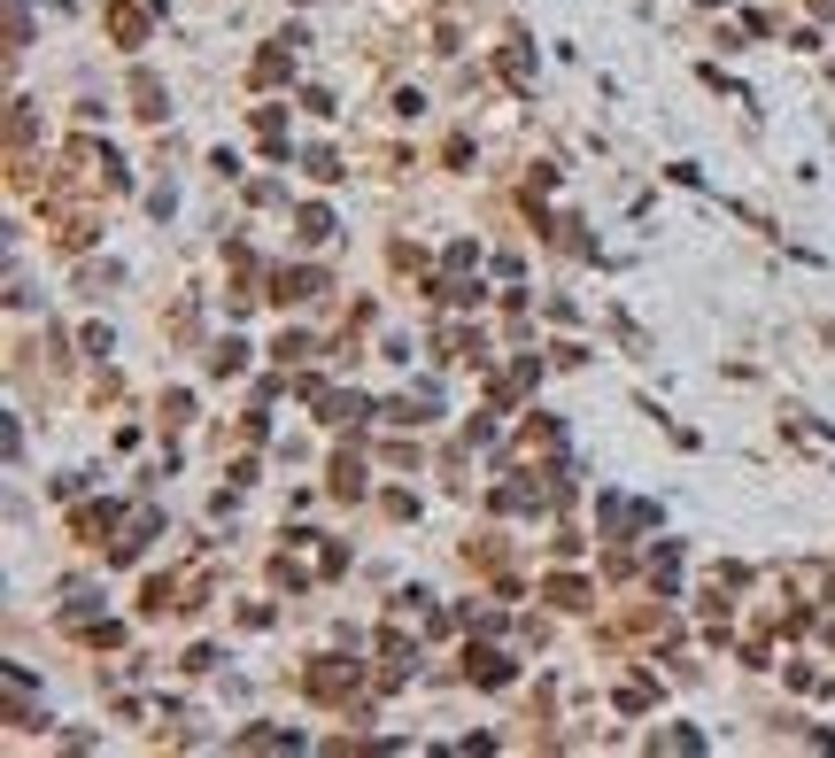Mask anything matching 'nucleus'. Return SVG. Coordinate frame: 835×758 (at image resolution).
Wrapping results in <instances>:
<instances>
[{
    "label": "nucleus",
    "mask_w": 835,
    "mask_h": 758,
    "mask_svg": "<svg viewBox=\"0 0 835 758\" xmlns=\"http://www.w3.org/2000/svg\"><path fill=\"white\" fill-rule=\"evenodd\" d=\"M464 673L488 681V689H503V681H511V658H503V650H464Z\"/></svg>",
    "instance_id": "1"
},
{
    "label": "nucleus",
    "mask_w": 835,
    "mask_h": 758,
    "mask_svg": "<svg viewBox=\"0 0 835 758\" xmlns=\"http://www.w3.org/2000/svg\"><path fill=\"white\" fill-rule=\"evenodd\" d=\"M109 31L124 39V47H140V39H147V16H140V8H124V0H116V8H109Z\"/></svg>",
    "instance_id": "2"
},
{
    "label": "nucleus",
    "mask_w": 835,
    "mask_h": 758,
    "mask_svg": "<svg viewBox=\"0 0 835 758\" xmlns=\"http://www.w3.org/2000/svg\"><path fill=\"white\" fill-rule=\"evenodd\" d=\"M132 101H140V117H163V86H155L147 70H140V78H132Z\"/></svg>",
    "instance_id": "3"
},
{
    "label": "nucleus",
    "mask_w": 835,
    "mask_h": 758,
    "mask_svg": "<svg viewBox=\"0 0 835 758\" xmlns=\"http://www.w3.org/2000/svg\"><path fill=\"white\" fill-rule=\"evenodd\" d=\"M333 488H341V496H364V465H356V457H341V465H333Z\"/></svg>",
    "instance_id": "4"
}]
</instances>
